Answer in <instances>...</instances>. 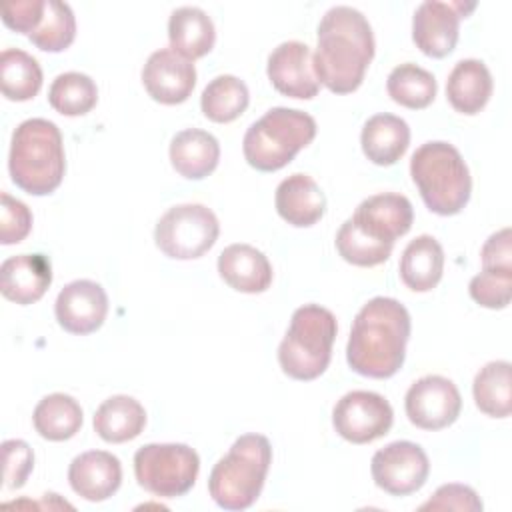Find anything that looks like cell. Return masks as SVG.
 <instances>
[{"label":"cell","mask_w":512,"mask_h":512,"mask_svg":"<svg viewBox=\"0 0 512 512\" xmlns=\"http://www.w3.org/2000/svg\"><path fill=\"white\" fill-rule=\"evenodd\" d=\"M410 176L434 214H458L470 200V170L458 148L448 142L432 140L416 148L410 158Z\"/></svg>","instance_id":"cell-4"},{"label":"cell","mask_w":512,"mask_h":512,"mask_svg":"<svg viewBox=\"0 0 512 512\" xmlns=\"http://www.w3.org/2000/svg\"><path fill=\"white\" fill-rule=\"evenodd\" d=\"M8 170L12 182L32 196L54 192L66 170L58 126L46 118L20 122L12 132Z\"/></svg>","instance_id":"cell-3"},{"label":"cell","mask_w":512,"mask_h":512,"mask_svg":"<svg viewBox=\"0 0 512 512\" xmlns=\"http://www.w3.org/2000/svg\"><path fill=\"white\" fill-rule=\"evenodd\" d=\"M76 36V18L72 8L60 0H46L40 26L28 36L30 42L44 52L66 50Z\"/></svg>","instance_id":"cell-34"},{"label":"cell","mask_w":512,"mask_h":512,"mask_svg":"<svg viewBox=\"0 0 512 512\" xmlns=\"http://www.w3.org/2000/svg\"><path fill=\"white\" fill-rule=\"evenodd\" d=\"M336 248L338 254L354 264V266H378L382 262H386L392 254V246L386 244H378L372 242L370 238H366L362 232H358L350 220H346L338 234H336Z\"/></svg>","instance_id":"cell-35"},{"label":"cell","mask_w":512,"mask_h":512,"mask_svg":"<svg viewBox=\"0 0 512 512\" xmlns=\"http://www.w3.org/2000/svg\"><path fill=\"white\" fill-rule=\"evenodd\" d=\"M266 72L272 86L284 96L310 100L320 90L312 66V52L304 42L288 40L278 44L268 56Z\"/></svg>","instance_id":"cell-15"},{"label":"cell","mask_w":512,"mask_h":512,"mask_svg":"<svg viewBox=\"0 0 512 512\" xmlns=\"http://www.w3.org/2000/svg\"><path fill=\"white\" fill-rule=\"evenodd\" d=\"M336 332V316L328 308L318 304L296 308L278 346V362L284 374L294 380L318 378L330 364Z\"/></svg>","instance_id":"cell-7"},{"label":"cell","mask_w":512,"mask_h":512,"mask_svg":"<svg viewBox=\"0 0 512 512\" xmlns=\"http://www.w3.org/2000/svg\"><path fill=\"white\" fill-rule=\"evenodd\" d=\"M68 482L80 498L88 502H102L120 488V460L106 450L82 452L70 462Z\"/></svg>","instance_id":"cell-19"},{"label":"cell","mask_w":512,"mask_h":512,"mask_svg":"<svg viewBox=\"0 0 512 512\" xmlns=\"http://www.w3.org/2000/svg\"><path fill=\"white\" fill-rule=\"evenodd\" d=\"M372 480L392 496H408L420 490L430 474V462L422 446L396 440L380 448L370 462Z\"/></svg>","instance_id":"cell-11"},{"label":"cell","mask_w":512,"mask_h":512,"mask_svg":"<svg viewBox=\"0 0 512 512\" xmlns=\"http://www.w3.org/2000/svg\"><path fill=\"white\" fill-rule=\"evenodd\" d=\"M94 430L104 442L120 444L134 440L146 426L144 406L126 394L106 398L94 412Z\"/></svg>","instance_id":"cell-27"},{"label":"cell","mask_w":512,"mask_h":512,"mask_svg":"<svg viewBox=\"0 0 512 512\" xmlns=\"http://www.w3.org/2000/svg\"><path fill=\"white\" fill-rule=\"evenodd\" d=\"M170 48L186 60H196L208 54L216 40L212 18L198 6H180L168 20Z\"/></svg>","instance_id":"cell-25"},{"label":"cell","mask_w":512,"mask_h":512,"mask_svg":"<svg viewBox=\"0 0 512 512\" xmlns=\"http://www.w3.org/2000/svg\"><path fill=\"white\" fill-rule=\"evenodd\" d=\"M474 402L490 418H506L512 412V366L508 360L488 362L472 384Z\"/></svg>","instance_id":"cell-28"},{"label":"cell","mask_w":512,"mask_h":512,"mask_svg":"<svg viewBox=\"0 0 512 512\" xmlns=\"http://www.w3.org/2000/svg\"><path fill=\"white\" fill-rule=\"evenodd\" d=\"M374 58V34L366 16L352 6H332L318 24L312 56L314 74L334 94L354 92Z\"/></svg>","instance_id":"cell-1"},{"label":"cell","mask_w":512,"mask_h":512,"mask_svg":"<svg viewBox=\"0 0 512 512\" xmlns=\"http://www.w3.org/2000/svg\"><path fill=\"white\" fill-rule=\"evenodd\" d=\"M0 86L8 100L24 102L42 88V68L34 56L20 48H6L0 54Z\"/></svg>","instance_id":"cell-30"},{"label":"cell","mask_w":512,"mask_h":512,"mask_svg":"<svg viewBox=\"0 0 512 512\" xmlns=\"http://www.w3.org/2000/svg\"><path fill=\"white\" fill-rule=\"evenodd\" d=\"M2 10V22L20 34H32L42 18H44V10H46V0H16V2H4L0 6Z\"/></svg>","instance_id":"cell-40"},{"label":"cell","mask_w":512,"mask_h":512,"mask_svg":"<svg viewBox=\"0 0 512 512\" xmlns=\"http://www.w3.org/2000/svg\"><path fill=\"white\" fill-rule=\"evenodd\" d=\"M80 404L64 392H54L44 396L32 414L36 432L52 442H62L72 438L82 426Z\"/></svg>","instance_id":"cell-29"},{"label":"cell","mask_w":512,"mask_h":512,"mask_svg":"<svg viewBox=\"0 0 512 512\" xmlns=\"http://www.w3.org/2000/svg\"><path fill=\"white\" fill-rule=\"evenodd\" d=\"M198 472L200 458L188 444H144L134 454L138 484L158 498L184 496Z\"/></svg>","instance_id":"cell-8"},{"label":"cell","mask_w":512,"mask_h":512,"mask_svg":"<svg viewBox=\"0 0 512 512\" xmlns=\"http://www.w3.org/2000/svg\"><path fill=\"white\" fill-rule=\"evenodd\" d=\"M316 136V120L304 110L276 106L244 134L246 162L260 172H276L290 164Z\"/></svg>","instance_id":"cell-6"},{"label":"cell","mask_w":512,"mask_h":512,"mask_svg":"<svg viewBox=\"0 0 512 512\" xmlns=\"http://www.w3.org/2000/svg\"><path fill=\"white\" fill-rule=\"evenodd\" d=\"M218 274L234 290L260 294L272 284V266L264 252L250 244H230L218 256Z\"/></svg>","instance_id":"cell-20"},{"label":"cell","mask_w":512,"mask_h":512,"mask_svg":"<svg viewBox=\"0 0 512 512\" xmlns=\"http://www.w3.org/2000/svg\"><path fill=\"white\" fill-rule=\"evenodd\" d=\"M482 270L512 272V232L502 228L488 236L482 246Z\"/></svg>","instance_id":"cell-41"},{"label":"cell","mask_w":512,"mask_h":512,"mask_svg":"<svg viewBox=\"0 0 512 512\" xmlns=\"http://www.w3.org/2000/svg\"><path fill=\"white\" fill-rule=\"evenodd\" d=\"M272 462V446L262 434H242L222 456L208 478L212 500L224 510L250 508L262 488Z\"/></svg>","instance_id":"cell-5"},{"label":"cell","mask_w":512,"mask_h":512,"mask_svg":"<svg viewBox=\"0 0 512 512\" xmlns=\"http://www.w3.org/2000/svg\"><path fill=\"white\" fill-rule=\"evenodd\" d=\"M420 510H458V512H480L482 500L478 494L464 484H444L430 500H426Z\"/></svg>","instance_id":"cell-39"},{"label":"cell","mask_w":512,"mask_h":512,"mask_svg":"<svg viewBox=\"0 0 512 512\" xmlns=\"http://www.w3.org/2000/svg\"><path fill=\"white\" fill-rule=\"evenodd\" d=\"M146 92L160 104H180L188 100L196 86V68L172 48L152 52L142 68Z\"/></svg>","instance_id":"cell-17"},{"label":"cell","mask_w":512,"mask_h":512,"mask_svg":"<svg viewBox=\"0 0 512 512\" xmlns=\"http://www.w3.org/2000/svg\"><path fill=\"white\" fill-rule=\"evenodd\" d=\"M468 292L472 300L484 308H490V310L506 308L512 298V272L482 270L470 280Z\"/></svg>","instance_id":"cell-36"},{"label":"cell","mask_w":512,"mask_h":512,"mask_svg":"<svg viewBox=\"0 0 512 512\" xmlns=\"http://www.w3.org/2000/svg\"><path fill=\"white\" fill-rule=\"evenodd\" d=\"M52 284V264L44 254H16L0 266V292L16 304L38 302Z\"/></svg>","instance_id":"cell-18"},{"label":"cell","mask_w":512,"mask_h":512,"mask_svg":"<svg viewBox=\"0 0 512 512\" xmlns=\"http://www.w3.org/2000/svg\"><path fill=\"white\" fill-rule=\"evenodd\" d=\"M276 212L292 226L306 228L316 224L326 212V196L308 174L296 172L284 178L274 196Z\"/></svg>","instance_id":"cell-21"},{"label":"cell","mask_w":512,"mask_h":512,"mask_svg":"<svg viewBox=\"0 0 512 512\" xmlns=\"http://www.w3.org/2000/svg\"><path fill=\"white\" fill-rule=\"evenodd\" d=\"M58 324L70 334L96 332L108 314V296L94 280H74L66 284L54 302Z\"/></svg>","instance_id":"cell-16"},{"label":"cell","mask_w":512,"mask_h":512,"mask_svg":"<svg viewBox=\"0 0 512 512\" xmlns=\"http://www.w3.org/2000/svg\"><path fill=\"white\" fill-rule=\"evenodd\" d=\"M474 2L464 4L424 0L412 18V40L422 54L432 58H444L458 42L460 20L474 10Z\"/></svg>","instance_id":"cell-13"},{"label":"cell","mask_w":512,"mask_h":512,"mask_svg":"<svg viewBox=\"0 0 512 512\" xmlns=\"http://www.w3.org/2000/svg\"><path fill=\"white\" fill-rule=\"evenodd\" d=\"M48 102L64 116H82L98 102L96 82L82 72L58 74L50 84Z\"/></svg>","instance_id":"cell-33"},{"label":"cell","mask_w":512,"mask_h":512,"mask_svg":"<svg viewBox=\"0 0 512 512\" xmlns=\"http://www.w3.org/2000/svg\"><path fill=\"white\" fill-rule=\"evenodd\" d=\"M404 408L414 426L422 430H440L456 422L462 410V398L450 378L428 374L408 388Z\"/></svg>","instance_id":"cell-12"},{"label":"cell","mask_w":512,"mask_h":512,"mask_svg":"<svg viewBox=\"0 0 512 512\" xmlns=\"http://www.w3.org/2000/svg\"><path fill=\"white\" fill-rule=\"evenodd\" d=\"M220 160L218 140L200 128H186L174 134L170 142V162L172 168L188 178L202 180L212 174Z\"/></svg>","instance_id":"cell-23"},{"label":"cell","mask_w":512,"mask_h":512,"mask_svg":"<svg viewBox=\"0 0 512 512\" xmlns=\"http://www.w3.org/2000/svg\"><path fill=\"white\" fill-rule=\"evenodd\" d=\"M0 200V242L4 246L18 244L32 228V212L24 202L12 198L8 192H2Z\"/></svg>","instance_id":"cell-37"},{"label":"cell","mask_w":512,"mask_h":512,"mask_svg":"<svg viewBox=\"0 0 512 512\" xmlns=\"http://www.w3.org/2000/svg\"><path fill=\"white\" fill-rule=\"evenodd\" d=\"M360 144L366 158L378 166L396 164L410 144V128L404 118L394 114H374L366 120Z\"/></svg>","instance_id":"cell-24"},{"label":"cell","mask_w":512,"mask_h":512,"mask_svg":"<svg viewBox=\"0 0 512 512\" xmlns=\"http://www.w3.org/2000/svg\"><path fill=\"white\" fill-rule=\"evenodd\" d=\"M386 90L396 104L406 106L410 110H420L432 104V100L436 98L438 84L432 72L420 68L418 64L404 62L388 74Z\"/></svg>","instance_id":"cell-32"},{"label":"cell","mask_w":512,"mask_h":512,"mask_svg":"<svg viewBox=\"0 0 512 512\" xmlns=\"http://www.w3.org/2000/svg\"><path fill=\"white\" fill-rule=\"evenodd\" d=\"M410 314L394 298L376 296L356 314L346 344L348 366L368 378L394 376L406 358Z\"/></svg>","instance_id":"cell-2"},{"label":"cell","mask_w":512,"mask_h":512,"mask_svg":"<svg viewBox=\"0 0 512 512\" xmlns=\"http://www.w3.org/2000/svg\"><path fill=\"white\" fill-rule=\"evenodd\" d=\"M492 74L482 60L464 58L456 62L446 80L450 106L460 114H478L492 96Z\"/></svg>","instance_id":"cell-22"},{"label":"cell","mask_w":512,"mask_h":512,"mask_svg":"<svg viewBox=\"0 0 512 512\" xmlns=\"http://www.w3.org/2000/svg\"><path fill=\"white\" fill-rule=\"evenodd\" d=\"M220 224L204 204H178L168 208L154 228L156 246L176 260L204 256L218 240Z\"/></svg>","instance_id":"cell-9"},{"label":"cell","mask_w":512,"mask_h":512,"mask_svg":"<svg viewBox=\"0 0 512 512\" xmlns=\"http://www.w3.org/2000/svg\"><path fill=\"white\" fill-rule=\"evenodd\" d=\"M4 486L8 490L22 488L34 468V452L24 440H4Z\"/></svg>","instance_id":"cell-38"},{"label":"cell","mask_w":512,"mask_h":512,"mask_svg":"<svg viewBox=\"0 0 512 512\" xmlns=\"http://www.w3.org/2000/svg\"><path fill=\"white\" fill-rule=\"evenodd\" d=\"M348 220L372 242L394 246V240L410 230L414 222V210L406 196L396 192H382L362 200Z\"/></svg>","instance_id":"cell-14"},{"label":"cell","mask_w":512,"mask_h":512,"mask_svg":"<svg viewBox=\"0 0 512 512\" xmlns=\"http://www.w3.org/2000/svg\"><path fill=\"white\" fill-rule=\"evenodd\" d=\"M444 272V250L440 242L422 234L408 242L400 258V278L414 292L432 290Z\"/></svg>","instance_id":"cell-26"},{"label":"cell","mask_w":512,"mask_h":512,"mask_svg":"<svg viewBox=\"0 0 512 512\" xmlns=\"http://www.w3.org/2000/svg\"><path fill=\"white\" fill-rule=\"evenodd\" d=\"M394 420L390 402L370 390H352L344 394L334 410V430L352 444H368L388 434Z\"/></svg>","instance_id":"cell-10"},{"label":"cell","mask_w":512,"mask_h":512,"mask_svg":"<svg viewBox=\"0 0 512 512\" xmlns=\"http://www.w3.org/2000/svg\"><path fill=\"white\" fill-rule=\"evenodd\" d=\"M248 86L232 74H220L212 78L200 96L202 114L218 124L236 120L248 106Z\"/></svg>","instance_id":"cell-31"}]
</instances>
